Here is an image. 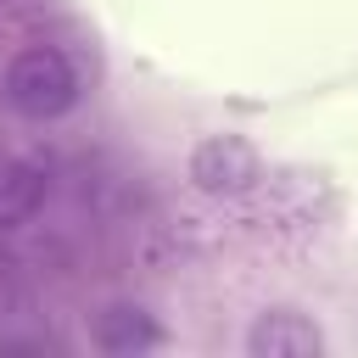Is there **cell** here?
I'll list each match as a JSON object with an SVG mask.
<instances>
[{
  "label": "cell",
  "mask_w": 358,
  "mask_h": 358,
  "mask_svg": "<svg viewBox=\"0 0 358 358\" xmlns=\"http://www.w3.org/2000/svg\"><path fill=\"white\" fill-rule=\"evenodd\" d=\"M6 101H11L22 117L50 123V117L73 112V101H78V73H73V62H67L56 45H28V50H17L11 67H6Z\"/></svg>",
  "instance_id": "cell-1"
},
{
  "label": "cell",
  "mask_w": 358,
  "mask_h": 358,
  "mask_svg": "<svg viewBox=\"0 0 358 358\" xmlns=\"http://www.w3.org/2000/svg\"><path fill=\"white\" fill-rule=\"evenodd\" d=\"M190 179H196L201 190H213V196L246 190V185L257 179V151H252L246 140H235V134H213V140H201V145L190 151Z\"/></svg>",
  "instance_id": "cell-2"
},
{
  "label": "cell",
  "mask_w": 358,
  "mask_h": 358,
  "mask_svg": "<svg viewBox=\"0 0 358 358\" xmlns=\"http://www.w3.org/2000/svg\"><path fill=\"white\" fill-rule=\"evenodd\" d=\"M246 352L252 358H319L324 336H319L313 319H302L291 308H274V313H257V324L246 330Z\"/></svg>",
  "instance_id": "cell-3"
},
{
  "label": "cell",
  "mask_w": 358,
  "mask_h": 358,
  "mask_svg": "<svg viewBox=\"0 0 358 358\" xmlns=\"http://www.w3.org/2000/svg\"><path fill=\"white\" fill-rule=\"evenodd\" d=\"M45 201V173L22 157H0V229L28 224Z\"/></svg>",
  "instance_id": "cell-4"
},
{
  "label": "cell",
  "mask_w": 358,
  "mask_h": 358,
  "mask_svg": "<svg viewBox=\"0 0 358 358\" xmlns=\"http://www.w3.org/2000/svg\"><path fill=\"white\" fill-rule=\"evenodd\" d=\"M157 341H162V330H157V319L140 313V308H106V313L95 319V347H101V352H145V347H157Z\"/></svg>",
  "instance_id": "cell-5"
}]
</instances>
